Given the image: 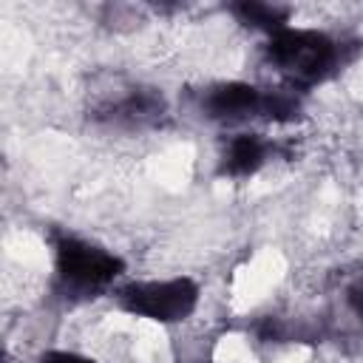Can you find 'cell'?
<instances>
[{"instance_id":"3957f363","label":"cell","mask_w":363,"mask_h":363,"mask_svg":"<svg viewBox=\"0 0 363 363\" xmlns=\"http://www.w3.org/2000/svg\"><path fill=\"white\" fill-rule=\"evenodd\" d=\"M201 289L193 278H159V281H130L116 292V303L136 318L153 323H182L199 306Z\"/></svg>"},{"instance_id":"8992f818","label":"cell","mask_w":363,"mask_h":363,"mask_svg":"<svg viewBox=\"0 0 363 363\" xmlns=\"http://www.w3.org/2000/svg\"><path fill=\"white\" fill-rule=\"evenodd\" d=\"M233 14H235L244 26L264 28V31H269V34L286 28V20H289V9L275 6V3H261V0H241V3L233 6Z\"/></svg>"},{"instance_id":"6da1fadb","label":"cell","mask_w":363,"mask_h":363,"mask_svg":"<svg viewBox=\"0 0 363 363\" xmlns=\"http://www.w3.org/2000/svg\"><path fill=\"white\" fill-rule=\"evenodd\" d=\"M337 43L315 28H281L267 40V60L301 85L320 82L337 65Z\"/></svg>"},{"instance_id":"9c48e42d","label":"cell","mask_w":363,"mask_h":363,"mask_svg":"<svg viewBox=\"0 0 363 363\" xmlns=\"http://www.w3.org/2000/svg\"><path fill=\"white\" fill-rule=\"evenodd\" d=\"M346 301H349V306H352L357 315H363V278H357V281L349 286Z\"/></svg>"},{"instance_id":"ba28073f","label":"cell","mask_w":363,"mask_h":363,"mask_svg":"<svg viewBox=\"0 0 363 363\" xmlns=\"http://www.w3.org/2000/svg\"><path fill=\"white\" fill-rule=\"evenodd\" d=\"M37 363H96V360L79 352H68V349H48L37 357Z\"/></svg>"},{"instance_id":"277c9868","label":"cell","mask_w":363,"mask_h":363,"mask_svg":"<svg viewBox=\"0 0 363 363\" xmlns=\"http://www.w3.org/2000/svg\"><path fill=\"white\" fill-rule=\"evenodd\" d=\"M264 91L250 82H221L213 85L204 96V113L221 122H241L250 116H261Z\"/></svg>"},{"instance_id":"5b68a950","label":"cell","mask_w":363,"mask_h":363,"mask_svg":"<svg viewBox=\"0 0 363 363\" xmlns=\"http://www.w3.org/2000/svg\"><path fill=\"white\" fill-rule=\"evenodd\" d=\"M267 142L258 133H235L221 153V173L233 179L252 176L267 162Z\"/></svg>"},{"instance_id":"7a4b0ae2","label":"cell","mask_w":363,"mask_h":363,"mask_svg":"<svg viewBox=\"0 0 363 363\" xmlns=\"http://www.w3.org/2000/svg\"><path fill=\"white\" fill-rule=\"evenodd\" d=\"M54 269H57V281L71 289V292H96L111 286L122 272H125V261L71 233H60L54 238Z\"/></svg>"},{"instance_id":"52a82bcc","label":"cell","mask_w":363,"mask_h":363,"mask_svg":"<svg viewBox=\"0 0 363 363\" xmlns=\"http://www.w3.org/2000/svg\"><path fill=\"white\" fill-rule=\"evenodd\" d=\"M301 111V102L295 94L278 88V91H264V111L261 116L269 122H292Z\"/></svg>"}]
</instances>
